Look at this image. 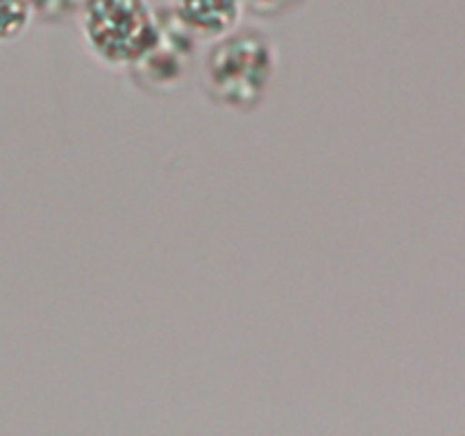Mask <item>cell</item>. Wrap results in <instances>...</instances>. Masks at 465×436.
<instances>
[{
    "instance_id": "3957f363",
    "label": "cell",
    "mask_w": 465,
    "mask_h": 436,
    "mask_svg": "<svg viewBox=\"0 0 465 436\" xmlns=\"http://www.w3.org/2000/svg\"><path fill=\"white\" fill-rule=\"evenodd\" d=\"M198 36L177 18L173 9L159 12V39L143 59L130 66L132 80L145 91H171L189 75Z\"/></svg>"
},
{
    "instance_id": "52a82bcc",
    "label": "cell",
    "mask_w": 465,
    "mask_h": 436,
    "mask_svg": "<svg viewBox=\"0 0 465 436\" xmlns=\"http://www.w3.org/2000/svg\"><path fill=\"white\" fill-rule=\"evenodd\" d=\"M32 3H35V18L59 21L68 14H77L82 0H32Z\"/></svg>"
},
{
    "instance_id": "7a4b0ae2",
    "label": "cell",
    "mask_w": 465,
    "mask_h": 436,
    "mask_svg": "<svg viewBox=\"0 0 465 436\" xmlns=\"http://www.w3.org/2000/svg\"><path fill=\"white\" fill-rule=\"evenodd\" d=\"M77 23L89 53L109 68L134 66L159 39L150 0H82Z\"/></svg>"
},
{
    "instance_id": "5b68a950",
    "label": "cell",
    "mask_w": 465,
    "mask_h": 436,
    "mask_svg": "<svg viewBox=\"0 0 465 436\" xmlns=\"http://www.w3.org/2000/svg\"><path fill=\"white\" fill-rule=\"evenodd\" d=\"M35 21L32 0H0V45L14 44Z\"/></svg>"
},
{
    "instance_id": "6da1fadb",
    "label": "cell",
    "mask_w": 465,
    "mask_h": 436,
    "mask_svg": "<svg viewBox=\"0 0 465 436\" xmlns=\"http://www.w3.org/2000/svg\"><path fill=\"white\" fill-rule=\"evenodd\" d=\"M277 73L275 44L257 27H234L212 39L203 59V89L230 112H254L266 103Z\"/></svg>"
},
{
    "instance_id": "277c9868",
    "label": "cell",
    "mask_w": 465,
    "mask_h": 436,
    "mask_svg": "<svg viewBox=\"0 0 465 436\" xmlns=\"http://www.w3.org/2000/svg\"><path fill=\"white\" fill-rule=\"evenodd\" d=\"M173 12L198 39H216L241 25L245 0H173Z\"/></svg>"
},
{
    "instance_id": "8992f818",
    "label": "cell",
    "mask_w": 465,
    "mask_h": 436,
    "mask_svg": "<svg viewBox=\"0 0 465 436\" xmlns=\"http://www.w3.org/2000/svg\"><path fill=\"white\" fill-rule=\"evenodd\" d=\"M304 0H245V7L262 18H280L298 9Z\"/></svg>"
}]
</instances>
